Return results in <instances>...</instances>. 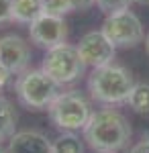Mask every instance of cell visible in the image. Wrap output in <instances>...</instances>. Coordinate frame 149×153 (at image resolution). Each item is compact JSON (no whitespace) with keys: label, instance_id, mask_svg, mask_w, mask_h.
I'll return each instance as SVG.
<instances>
[{"label":"cell","instance_id":"cell-3","mask_svg":"<svg viewBox=\"0 0 149 153\" xmlns=\"http://www.w3.org/2000/svg\"><path fill=\"white\" fill-rule=\"evenodd\" d=\"M14 90L21 104L29 110H47L59 94V84L43 68L25 70L14 84Z\"/></svg>","mask_w":149,"mask_h":153},{"label":"cell","instance_id":"cell-18","mask_svg":"<svg viewBox=\"0 0 149 153\" xmlns=\"http://www.w3.org/2000/svg\"><path fill=\"white\" fill-rule=\"evenodd\" d=\"M129 153H149V137H143L137 145H133V149Z\"/></svg>","mask_w":149,"mask_h":153},{"label":"cell","instance_id":"cell-21","mask_svg":"<svg viewBox=\"0 0 149 153\" xmlns=\"http://www.w3.org/2000/svg\"><path fill=\"white\" fill-rule=\"evenodd\" d=\"M135 4H141V6H149V0H133Z\"/></svg>","mask_w":149,"mask_h":153},{"label":"cell","instance_id":"cell-4","mask_svg":"<svg viewBox=\"0 0 149 153\" xmlns=\"http://www.w3.org/2000/svg\"><path fill=\"white\" fill-rule=\"evenodd\" d=\"M51 123L63 131H78L84 129L86 123L90 120L92 110L88 100L80 94V90H69L59 92L57 98L47 108Z\"/></svg>","mask_w":149,"mask_h":153},{"label":"cell","instance_id":"cell-11","mask_svg":"<svg viewBox=\"0 0 149 153\" xmlns=\"http://www.w3.org/2000/svg\"><path fill=\"white\" fill-rule=\"evenodd\" d=\"M39 14H43L41 0H12V21L31 25Z\"/></svg>","mask_w":149,"mask_h":153},{"label":"cell","instance_id":"cell-2","mask_svg":"<svg viewBox=\"0 0 149 153\" xmlns=\"http://www.w3.org/2000/svg\"><path fill=\"white\" fill-rule=\"evenodd\" d=\"M133 74L125 65L106 63L100 68H92V74L88 78V90L94 100L102 104H123L131 94L135 86Z\"/></svg>","mask_w":149,"mask_h":153},{"label":"cell","instance_id":"cell-14","mask_svg":"<svg viewBox=\"0 0 149 153\" xmlns=\"http://www.w3.org/2000/svg\"><path fill=\"white\" fill-rule=\"evenodd\" d=\"M53 153H84V145L74 131H68L53 141Z\"/></svg>","mask_w":149,"mask_h":153},{"label":"cell","instance_id":"cell-15","mask_svg":"<svg viewBox=\"0 0 149 153\" xmlns=\"http://www.w3.org/2000/svg\"><path fill=\"white\" fill-rule=\"evenodd\" d=\"M41 2H43V12H47V14L63 16V14L74 10L72 0H41Z\"/></svg>","mask_w":149,"mask_h":153},{"label":"cell","instance_id":"cell-12","mask_svg":"<svg viewBox=\"0 0 149 153\" xmlns=\"http://www.w3.org/2000/svg\"><path fill=\"white\" fill-rule=\"evenodd\" d=\"M16 129V112L12 108L10 100L0 96V143L10 139Z\"/></svg>","mask_w":149,"mask_h":153},{"label":"cell","instance_id":"cell-20","mask_svg":"<svg viewBox=\"0 0 149 153\" xmlns=\"http://www.w3.org/2000/svg\"><path fill=\"white\" fill-rule=\"evenodd\" d=\"M10 71L6 70V68H4V65H0V92H2V90H4V88H6V84L10 82Z\"/></svg>","mask_w":149,"mask_h":153},{"label":"cell","instance_id":"cell-23","mask_svg":"<svg viewBox=\"0 0 149 153\" xmlns=\"http://www.w3.org/2000/svg\"><path fill=\"white\" fill-rule=\"evenodd\" d=\"M0 153H6V151H2V147H0Z\"/></svg>","mask_w":149,"mask_h":153},{"label":"cell","instance_id":"cell-10","mask_svg":"<svg viewBox=\"0 0 149 153\" xmlns=\"http://www.w3.org/2000/svg\"><path fill=\"white\" fill-rule=\"evenodd\" d=\"M6 153H53V143L43 133L21 131L10 137Z\"/></svg>","mask_w":149,"mask_h":153},{"label":"cell","instance_id":"cell-9","mask_svg":"<svg viewBox=\"0 0 149 153\" xmlns=\"http://www.w3.org/2000/svg\"><path fill=\"white\" fill-rule=\"evenodd\" d=\"M31 61V49L29 43L21 35H4L0 37V65L14 74H23Z\"/></svg>","mask_w":149,"mask_h":153},{"label":"cell","instance_id":"cell-13","mask_svg":"<svg viewBox=\"0 0 149 153\" xmlns=\"http://www.w3.org/2000/svg\"><path fill=\"white\" fill-rule=\"evenodd\" d=\"M127 104L137 114H149V84H135L127 98Z\"/></svg>","mask_w":149,"mask_h":153},{"label":"cell","instance_id":"cell-22","mask_svg":"<svg viewBox=\"0 0 149 153\" xmlns=\"http://www.w3.org/2000/svg\"><path fill=\"white\" fill-rule=\"evenodd\" d=\"M145 51H147V53H149V33H147V35H145Z\"/></svg>","mask_w":149,"mask_h":153},{"label":"cell","instance_id":"cell-7","mask_svg":"<svg viewBox=\"0 0 149 153\" xmlns=\"http://www.w3.org/2000/svg\"><path fill=\"white\" fill-rule=\"evenodd\" d=\"M29 37L35 45L43 49H53L68 41V25L63 16L43 12L29 25Z\"/></svg>","mask_w":149,"mask_h":153},{"label":"cell","instance_id":"cell-1","mask_svg":"<svg viewBox=\"0 0 149 153\" xmlns=\"http://www.w3.org/2000/svg\"><path fill=\"white\" fill-rule=\"evenodd\" d=\"M84 139L96 153H118L131 139V125L118 110L104 108L86 123Z\"/></svg>","mask_w":149,"mask_h":153},{"label":"cell","instance_id":"cell-17","mask_svg":"<svg viewBox=\"0 0 149 153\" xmlns=\"http://www.w3.org/2000/svg\"><path fill=\"white\" fill-rule=\"evenodd\" d=\"M12 21V0H0V23Z\"/></svg>","mask_w":149,"mask_h":153},{"label":"cell","instance_id":"cell-5","mask_svg":"<svg viewBox=\"0 0 149 153\" xmlns=\"http://www.w3.org/2000/svg\"><path fill=\"white\" fill-rule=\"evenodd\" d=\"M86 68H88V65H86L84 59L80 57L78 47L68 45V43L57 45V47H53V49H47L45 57H43V70H45L59 86L76 82L78 78L84 76Z\"/></svg>","mask_w":149,"mask_h":153},{"label":"cell","instance_id":"cell-6","mask_svg":"<svg viewBox=\"0 0 149 153\" xmlns=\"http://www.w3.org/2000/svg\"><path fill=\"white\" fill-rule=\"evenodd\" d=\"M100 31L108 37V41L115 47H135L145 39L143 25L139 21V16L129 8L106 14Z\"/></svg>","mask_w":149,"mask_h":153},{"label":"cell","instance_id":"cell-8","mask_svg":"<svg viewBox=\"0 0 149 153\" xmlns=\"http://www.w3.org/2000/svg\"><path fill=\"white\" fill-rule=\"evenodd\" d=\"M116 47L108 41L102 31H90L80 39L78 53L88 68H100L106 63H112Z\"/></svg>","mask_w":149,"mask_h":153},{"label":"cell","instance_id":"cell-16","mask_svg":"<svg viewBox=\"0 0 149 153\" xmlns=\"http://www.w3.org/2000/svg\"><path fill=\"white\" fill-rule=\"evenodd\" d=\"M133 4V0H96V6L104 12V14H110L116 10H125Z\"/></svg>","mask_w":149,"mask_h":153},{"label":"cell","instance_id":"cell-19","mask_svg":"<svg viewBox=\"0 0 149 153\" xmlns=\"http://www.w3.org/2000/svg\"><path fill=\"white\" fill-rule=\"evenodd\" d=\"M96 4V0H72V6H74V10H86V8H90Z\"/></svg>","mask_w":149,"mask_h":153}]
</instances>
